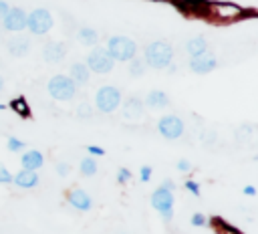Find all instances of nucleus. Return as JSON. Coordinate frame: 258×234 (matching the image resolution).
Listing matches in <instances>:
<instances>
[{
  "mask_svg": "<svg viewBox=\"0 0 258 234\" xmlns=\"http://www.w3.org/2000/svg\"><path fill=\"white\" fill-rule=\"evenodd\" d=\"M173 58V46L165 40H153L145 48V63L151 69H165L171 65Z\"/></svg>",
  "mask_w": 258,
  "mask_h": 234,
  "instance_id": "nucleus-1",
  "label": "nucleus"
},
{
  "mask_svg": "<svg viewBox=\"0 0 258 234\" xmlns=\"http://www.w3.org/2000/svg\"><path fill=\"white\" fill-rule=\"evenodd\" d=\"M105 50L109 52V56H111L113 61L127 63V61H131V58H135V54H137V44H135V40H131V38H127V36H111V38L107 40V48H105Z\"/></svg>",
  "mask_w": 258,
  "mask_h": 234,
  "instance_id": "nucleus-2",
  "label": "nucleus"
},
{
  "mask_svg": "<svg viewBox=\"0 0 258 234\" xmlns=\"http://www.w3.org/2000/svg\"><path fill=\"white\" fill-rule=\"evenodd\" d=\"M121 105V91L113 85H103L95 95V107L101 113H113Z\"/></svg>",
  "mask_w": 258,
  "mask_h": 234,
  "instance_id": "nucleus-3",
  "label": "nucleus"
},
{
  "mask_svg": "<svg viewBox=\"0 0 258 234\" xmlns=\"http://www.w3.org/2000/svg\"><path fill=\"white\" fill-rule=\"evenodd\" d=\"M46 87H48V95L56 101H71L77 91V85L67 75H54Z\"/></svg>",
  "mask_w": 258,
  "mask_h": 234,
  "instance_id": "nucleus-4",
  "label": "nucleus"
},
{
  "mask_svg": "<svg viewBox=\"0 0 258 234\" xmlns=\"http://www.w3.org/2000/svg\"><path fill=\"white\" fill-rule=\"evenodd\" d=\"M26 28H30L32 34H46L52 28V16L44 8H36L30 14H26Z\"/></svg>",
  "mask_w": 258,
  "mask_h": 234,
  "instance_id": "nucleus-5",
  "label": "nucleus"
},
{
  "mask_svg": "<svg viewBox=\"0 0 258 234\" xmlns=\"http://www.w3.org/2000/svg\"><path fill=\"white\" fill-rule=\"evenodd\" d=\"M113 58L109 56V52L105 50V48H93L91 52H89V56H87V69L89 71H93V73H97V75H107V73H111V69H113Z\"/></svg>",
  "mask_w": 258,
  "mask_h": 234,
  "instance_id": "nucleus-6",
  "label": "nucleus"
},
{
  "mask_svg": "<svg viewBox=\"0 0 258 234\" xmlns=\"http://www.w3.org/2000/svg\"><path fill=\"white\" fill-rule=\"evenodd\" d=\"M173 192L171 190H165V188H157L153 194H151V206L165 218V220H171L173 216Z\"/></svg>",
  "mask_w": 258,
  "mask_h": 234,
  "instance_id": "nucleus-7",
  "label": "nucleus"
},
{
  "mask_svg": "<svg viewBox=\"0 0 258 234\" xmlns=\"http://www.w3.org/2000/svg\"><path fill=\"white\" fill-rule=\"evenodd\" d=\"M157 131L165 139H179L183 135V121L177 115H163L157 121Z\"/></svg>",
  "mask_w": 258,
  "mask_h": 234,
  "instance_id": "nucleus-8",
  "label": "nucleus"
},
{
  "mask_svg": "<svg viewBox=\"0 0 258 234\" xmlns=\"http://www.w3.org/2000/svg\"><path fill=\"white\" fill-rule=\"evenodd\" d=\"M208 12L216 20H222V22H230V20H236L238 16H242V8L236 6L234 2H216V4H210Z\"/></svg>",
  "mask_w": 258,
  "mask_h": 234,
  "instance_id": "nucleus-9",
  "label": "nucleus"
},
{
  "mask_svg": "<svg viewBox=\"0 0 258 234\" xmlns=\"http://www.w3.org/2000/svg\"><path fill=\"white\" fill-rule=\"evenodd\" d=\"M2 24L10 32H20L26 28V12L22 8H8V12L2 16Z\"/></svg>",
  "mask_w": 258,
  "mask_h": 234,
  "instance_id": "nucleus-10",
  "label": "nucleus"
},
{
  "mask_svg": "<svg viewBox=\"0 0 258 234\" xmlns=\"http://www.w3.org/2000/svg\"><path fill=\"white\" fill-rule=\"evenodd\" d=\"M218 67V61H216V56H212V54H202V56H194L191 61H189V69L194 71V73H198V75H206V73H210V71H214Z\"/></svg>",
  "mask_w": 258,
  "mask_h": 234,
  "instance_id": "nucleus-11",
  "label": "nucleus"
},
{
  "mask_svg": "<svg viewBox=\"0 0 258 234\" xmlns=\"http://www.w3.org/2000/svg\"><path fill=\"white\" fill-rule=\"evenodd\" d=\"M67 200H69V204H71L75 210H81V212H87V210H91V206H93L91 196H89L85 190H81V188L71 190Z\"/></svg>",
  "mask_w": 258,
  "mask_h": 234,
  "instance_id": "nucleus-12",
  "label": "nucleus"
},
{
  "mask_svg": "<svg viewBox=\"0 0 258 234\" xmlns=\"http://www.w3.org/2000/svg\"><path fill=\"white\" fill-rule=\"evenodd\" d=\"M64 54H67V46L62 42H48L42 48V58L48 63H58L64 58Z\"/></svg>",
  "mask_w": 258,
  "mask_h": 234,
  "instance_id": "nucleus-13",
  "label": "nucleus"
},
{
  "mask_svg": "<svg viewBox=\"0 0 258 234\" xmlns=\"http://www.w3.org/2000/svg\"><path fill=\"white\" fill-rule=\"evenodd\" d=\"M12 182H14L18 188L28 190V188H34V186L38 184V176H36L34 169H24V167H22V169L12 178Z\"/></svg>",
  "mask_w": 258,
  "mask_h": 234,
  "instance_id": "nucleus-14",
  "label": "nucleus"
},
{
  "mask_svg": "<svg viewBox=\"0 0 258 234\" xmlns=\"http://www.w3.org/2000/svg\"><path fill=\"white\" fill-rule=\"evenodd\" d=\"M6 46H8V52L12 56H24L28 52V48H30V40L26 36H14V38L8 40Z\"/></svg>",
  "mask_w": 258,
  "mask_h": 234,
  "instance_id": "nucleus-15",
  "label": "nucleus"
},
{
  "mask_svg": "<svg viewBox=\"0 0 258 234\" xmlns=\"http://www.w3.org/2000/svg\"><path fill=\"white\" fill-rule=\"evenodd\" d=\"M143 115V101L137 97H131L123 103V117L125 119H139Z\"/></svg>",
  "mask_w": 258,
  "mask_h": 234,
  "instance_id": "nucleus-16",
  "label": "nucleus"
},
{
  "mask_svg": "<svg viewBox=\"0 0 258 234\" xmlns=\"http://www.w3.org/2000/svg\"><path fill=\"white\" fill-rule=\"evenodd\" d=\"M185 50L189 52L191 58H194V56H202V54L208 52V40H206L204 36H194V38H189V40L185 42Z\"/></svg>",
  "mask_w": 258,
  "mask_h": 234,
  "instance_id": "nucleus-17",
  "label": "nucleus"
},
{
  "mask_svg": "<svg viewBox=\"0 0 258 234\" xmlns=\"http://www.w3.org/2000/svg\"><path fill=\"white\" fill-rule=\"evenodd\" d=\"M20 163H22V167H24V169H34V171H36V169H38V167L44 163V157H42V153H40V151L30 149V151L22 153Z\"/></svg>",
  "mask_w": 258,
  "mask_h": 234,
  "instance_id": "nucleus-18",
  "label": "nucleus"
},
{
  "mask_svg": "<svg viewBox=\"0 0 258 234\" xmlns=\"http://www.w3.org/2000/svg\"><path fill=\"white\" fill-rule=\"evenodd\" d=\"M89 75H91V71L87 69V65L85 63H73L71 65V81L75 83V85H85L87 81H89Z\"/></svg>",
  "mask_w": 258,
  "mask_h": 234,
  "instance_id": "nucleus-19",
  "label": "nucleus"
},
{
  "mask_svg": "<svg viewBox=\"0 0 258 234\" xmlns=\"http://www.w3.org/2000/svg\"><path fill=\"white\" fill-rule=\"evenodd\" d=\"M145 105L151 107V109H165L169 105V97L163 91H151L145 97Z\"/></svg>",
  "mask_w": 258,
  "mask_h": 234,
  "instance_id": "nucleus-20",
  "label": "nucleus"
},
{
  "mask_svg": "<svg viewBox=\"0 0 258 234\" xmlns=\"http://www.w3.org/2000/svg\"><path fill=\"white\" fill-rule=\"evenodd\" d=\"M77 38H79L81 44L93 46V44H97V40H99V32H97L95 28H91V26H83V28L77 32Z\"/></svg>",
  "mask_w": 258,
  "mask_h": 234,
  "instance_id": "nucleus-21",
  "label": "nucleus"
},
{
  "mask_svg": "<svg viewBox=\"0 0 258 234\" xmlns=\"http://www.w3.org/2000/svg\"><path fill=\"white\" fill-rule=\"evenodd\" d=\"M10 109L16 111L20 117H28L30 115V109H28V101L24 97H16L10 101Z\"/></svg>",
  "mask_w": 258,
  "mask_h": 234,
  "instance_id": "nucleus-22",
  "label": "nucleus"
},
{
  "mask_svg": "<svg viewBox=\"0 0 258 234\" xmlns=\"http://www.w3.org/2000/svg\"><path fill=\"white\" fill-rule=\"evenodd\" d=\"M143 73H145V61L131 58V63H129V75L131 77H141Z\"/></svg>",
  "mask_w": 258,
  "mask_h": 234,
  "instance_id": "nucleus-23",
  "label": "nucleus"
},
{
  "mask_svg": "<svg viewBox=\"0 0 258 234\" xmlns=\"http://www.w3.org/2000/svg\"><path fill=\"white\" fill-rule=\"evenodd\" d=\"M81 173L83 176H95L97 173V161L93 157H85L81 161Z\"/></svg>",
  "mask_w": 258,
  "mask_h": 234,
  "instance_id": "nucleus-24",
  "label": "nucleus"
},
{
  "mask_svg": "<svg viewBox=\"0 0 258 234\" xmlns=\"http://www.w3.org/2000/svg\"><path fill=\"white\" fill-rule=\"evenodd\" d=\"M77 115L83 117V119H89V117L93 115V107H91L89 103H81V105L77 107Z\"/></svg>",
  "mask_w": 258,
  "mask_h": 234,
  "instance_id": "nucleus-25",
  "label": "nucleus"
},
{
  "mask_svg": "<svg viewBox=\"0 0 258 234\" xmlns=\"http://www.w3.org/2000/svg\"><path fill=\"white\" fill-rule=\"evenodd\" d=\"M6 145H8V149H10V151H14V153H16V151H20V149L24 147V143H22L20 139H16V137H8V143H6Z\"/></svg>",
  "mask_w": 258,
  "mask_h": 234,
  "instance_id": "nucleus-26",
  "label": "nucleus"
},
{
  "mask_svg": "<svg viewBox=\"0 0 258 234\" xmlns=\"http://www.w3.org/2000/svg\"><path fill=\"white\" fill-rule=\"evenodd\" d=\"M56 173H58L60 178L69 176V173H71V165H69L67 161H60V163H56Z\"/></svg>",
  "mask_w": 258,
  "mask_h": 234,
  "instance_id": "nucleus-27",
  "label": "nucleus"
},
{
  "mask_svg": "<svg viewBox=\"0 0 258 234\" xmlns=\"http://www.w3.org/2000/svg\"><path fill=\"white\" fill-rule=\"evenodd\" d=\"M129 178H131V171H129L127 167H121V169L117 171V182L125 184V182H129Z\"/></svg>",
  "mask_w": 258,
  "mask_h": 234,
  "instance_id": "nucleus-28",
  "label": "nucleus"
},
{
  "mask_svg": "<svg viewBox=\"0 0 258 234\" xmlns=\"http://www.w3.org/2000/svg\"><path fill=\"white\" fill-rule=\"evenodd\" d=\"M10 182H12V173L4 165H0V184H10Z\"/></svg>",
  "mask_w": 258,
  "mask_h": 234,
  "instance_id": "nucleus-29",
  "label": "nucleus"
},
{
  "mask_svg": "<svg viewBox=\"0 0 258 234\" xmlns=\"http://www.w3.org/2000/svg\"><path fill=\"white\" fill-rule=\"evenodd\" d=\"M139 178H141V182H149V178H151V165H143L139 169Z\"/></svg>",
  "mask_w": 258,
  "mask_h": 234,
  "instance_id": "nucleus-30",
  "label": "nucleus"
},
{
  "mask_svg": "<svg viewBox=\"0 0 258 234\" xmlns=\"http://www.w3.org/2000/svg\"><path fill=\"white\" fill-rule=\"evenodd\" d=\"M185 190H189L194 196H200V186H198V182H194V180H187V182H185Z\"/></svg>",
  "mask_w": 258,
  "mask_h": 234,
  "instance_id": "nucleus-31",
  "label": "nucleus"
},
{
  "mask_svg": "<svg viewBox=\"0 0 258 234\" xmlns=\"http://www.w3.org/2000/svg\"><path fill=\"white\" fill-rule=\"evenodd\" d=\"M87 151H89V155H105V149H101L99 145H89Z\"/></svg>",
  "mask_w": 258,
  "mask_h": 234,
  "instance_id": "nucleus-32",
  "label": "nucleus"
},
{
  "mask_svg": "<svg viewBox=\"0 0 258 234\" xmlns=\"http://www.w3.org/2000/svg\"><path fill=\"white\" fill-rule=\"evenodd\" d=\"M191 224H194V226H204V224H206L204 214H194V216H191Z\"/></svg>",
  "mask_w": 258,
  "mask_h": 234,
  "instance_id": "nucleus-33",
  "label": "nucleus"
},
{
  "mask_svg": "<svg viewBox=\"0 0 258 234\" xmlns=\"http://www.w3.org/2000/svg\"><path fill=\"white\" fill-rule=\"evenodd\" d=\"M177 169H179V171H189V169H191V163H189L187 159H179V161H177Z\"/></svg>",
  "mask_w": 258,
  "mask_h": 234,
  "instance_id": "nucleus-34",
  "label": "nucleus"
},
{
  "mask_svg": "<svg viewBox=\"0 0 258 234\" xmlns=\"http://www.w3.org/2000/svg\"><path fill=\"white\" fill-rule=\"evenodd\" d=\"M6 12H8V4H6L4 0H0V18H2Z\"/></svg>",
  "mask_w": 258,
  "mask_h": 234,
  "instance_id": "nucleus-35",
  "label": "nucleus"
},
{
  "mask_svg": "<svg viewBox=\"0 0 258 234\" xmlns=\"http://www.w3.org/2000/svg\"><path fill=\"white\" fill-rule=\"evenodd\" d=\"M244 194H246V196H254V194H256L254 186H246V188H244Z\"/></svg>",
  "mask_w": 258,
  "mask_h": 234,
  "instance_id": "nucleus-36",
  "label": "nucleus"
},
{
  "mask_svg": "<svg viewBox=\"0 0 258 234\" xmlns=\"http://www.w3.org/2000/svg\"><path fill=\"white\" fill-rule=\"evenodd\" d=\"M161 188H165V190H173V188H175V186H173V182H171V180H165V182H163V186H161Z\"/></svg>",
  "mask_w": 258,
  "mask_h": 234,
  "instance_id": "nucleus-37",
  "label": "nucleus"
},
{
  "mask_svg": "<svg viewBox=\"0 0 258 234\" xmlns=\"http://www.w3.org/2000/svg\"><path fill=\"white\" fill-rule=\"evenodd\" d=\"M2 89H4V79L0 77V91H2Z\"/></svg>",
  "mask_w": 258,
  "mask_h": 234,
  "instance_id": "nucleus-38",
  "label": "nucleus"
}]
</instances>
